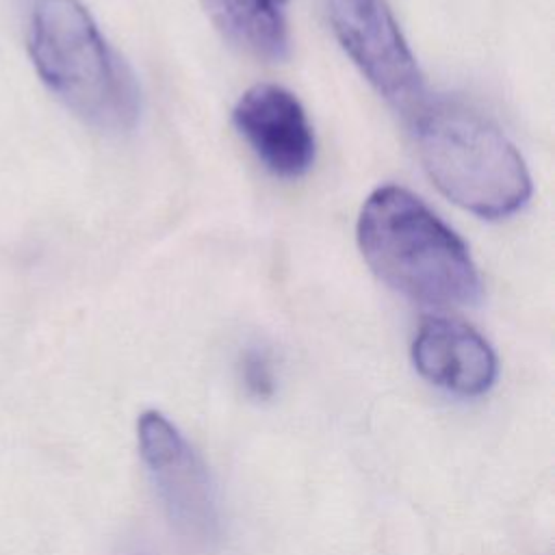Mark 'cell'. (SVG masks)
Here are the masks:
<instances>
[{"label":"cell","mask_w":555,"mask_h":555,"mask_svg":"<svg viewBox=\"0 0 555 555\" xmlns=\"http://www.w3.org/2000/svg\"><path fill=\"white\" fill-rule=\"evenodd\" d=\"M358 245L373 273L427 306H470L481 278L464 241L414 193L375 189L358 217Z\"/></svg>","instance_id":"obj_1"},{"label":"cell","mask_w":555,"mask_h":555,"mask_svg":"<svg viewBox=\"0 0 555 555\" xmlns=\"http://www.w3.org/2000/svg\"><path fill=\"white\" fill-rule=\"evenodd\" d=\"M26 37L41 82L76 117L102 132L134 126V76L78 0H30Z\"/></svg>","instance_id":"obj_2"},{"label":"cell","mask_w":555,"mask_h":555,"mask_svg":"<svg viewBox=\"0 0 555 555\" xmlns=\"http://www.w3.org/2000/svg\"><path fill=\"white\" fill-rule=\"evenodd\" d=\"M412 117L418 158L453 204L481 219H503L527 204L525 160L488 117L444 98H425Z\"/></svg>","instance_id":"obj_3"},{"label":"cell","mask_w":555,"mask_h":555,"mask_svg":"<svg viewBox=\"0 0 555 555\" xmlns=\"http://www.w3.org/2000/svg\"><path fill=\"white\" fill-rule=\"evenodd\" d=\"M137 442L171 527L193 544L215 542L219 538L215 488L180 429L163 412L145 410L137 418Z\"/></svg>","instance_id":"obj_4"},{"label":"cell","mask_w":555,"mask_h":555,"mask_svg":"<svg viewBox=\"0 0 555 555\" xmlns=\"http://www.w3.org/2000/svg\"><path fill=\"white\" fill-rule=\"evenodd\" d=\"M332 28L364 78L412 115L425 100L421 69L384 0H327Z\"/></svg>","instance_id":"obj_5"},{"label":"cell","mask_w":555,"mask_h":555,"mask_svg":"<svg viewBox=\"0 0 555 555\" xmlns=\"http://www.w3.org/2000/svg\"><path fill=\"white\" fill-rule=\"evenodd\" d=\"M232 121L258 160L280 178H299L314 163V130L299 100L280 85L249 87Z\"/></svg>","instance_id":"obj_6"},{"label":"cell","mask_w":555,"mask_h":555,"mask_svg":"<svg viewBox=\"0 0 555 555\" xmlns=\"http://www.w3.org/2000/svg\"><path fill=\"white\" fill-rule=\"evenodd\" d=\"M410 353L421 377L457 397L488 392L499 375L490 343L457 319L427 317L414 334Z\"/></svg>","instance_id":"obj_7"},{"label":"cell","mask_w":555,"mask_h":555,"mask_svg":"<svg viewBox=\"0 0 555 555\" xmlns=\"http://www.w3.org/2000/svg\"><path fill=\"white\" fill-rule=\"evenodd\" d=\"M288 0H204L206 13L225 39L256 59L288 54Z\"/></svg>","instance_id":"obj_8"},{"label":"cell","mask_w":555,"mask_h":555,"mask_svg":"<svg viewBox=\"0 0 555 555\" xmlns=\"http://www.w3.org/2000/svg\"><path fill=\"white\" fill-rule=\"evenodd\" d=\"M241 382L254 399H271L275 392L273 360L262 347H247L238 360Z\"/></svg>","instance_id":"obj_9"}]
</instances>
